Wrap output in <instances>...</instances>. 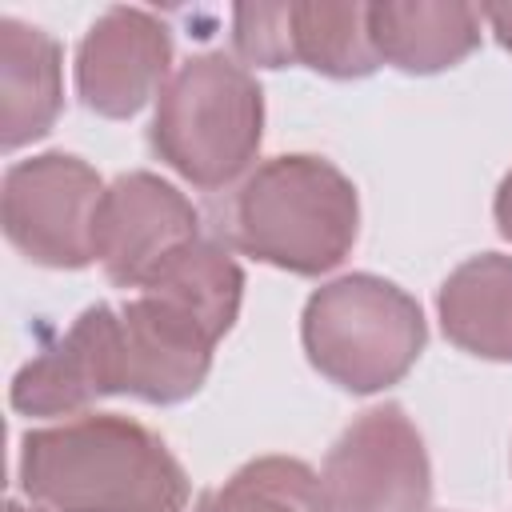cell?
<instances>
[{"label": "cell", "mask_w": 512, "mask_h": 512, "mask_svg": "<svg viewBox=\"0 0 512 512\" xmlns=\"http://www.w3.org/2000/svg\"><path fill=\"white\" fill-rule=\"evenodd\" d=\"M16 476L44 512H184L192 492L172 448L112 412L24 432Z\"/></svg>", "instance_id": "6da1fadb"}, {"label": "cell", "mask_w": 512, "mask_h": 512, "mask_svg": "<svg viewBox=\"0 0 512 512\" xmlns=\"http://www.w3.org/2000/svg\"><path fill=\"white\" fill-rule=\"evenodd\" d=\"M216 232L236 252L292 276L332 272L356 244V184L324 156L260 160L216 208Z\"/></svg>", "instance_id": "7a4b0ae2"}, {"label": "cell", "mask_w": 512, "mask_h": 512, "mask_svg": "<svg viewBox=\"0 0 512 512\" xmlns=\"http://www.w3.org/2000/svg\"><path fill=\"white\" fill-rule=\"evenodd\" d=\"M264 140V92L224 52L188 56L156 96L148 144L192 188L216 192L252 172Z\"/></svg>", "instance_id": "3957f363"}, {"label": "cell", "mask_w": 512, "mask_h": 512, "mask_svg": "<svg viewBox=\"0 0 512 512\" xmlns=\"http://www.w3.org/2000/svg\"><path fill=\"white\" fill-rule=\"evenodd\" d=\"M428 324L420 304L392 280L352 272L320 284L300 316L308 364L344 392L372 396L400 384L420 360Z\"/></svg>", "instance_id": "277c9868"}, {"label": "cell", "mask_w": 512, "mask_h": 512, "mask_svg": "<svg viewBox=\"0 0 512 512\" xmlns=\"http://www.w3.org/2000/svg\"><path fill=\"white\" fill-rule=\"evenodd\" d=\"M104 188L96 168L72 152H40L8 164L0 184V224L8 244L44 268L92 264Z\"/></svg>", "instance_id": "5b68a950"}, {"label": "cell", "mask_w": 512, "mask_h": 512, "mask_svg": "<svg viewBox=\"0 0 512 512\" xmlns=\"http://www.w3.org/2000/svg\"><path fill=\"white\" fill-rule=\"evenodd\" d=\"M328 512H428L432 464L400 404L360 412L328 448L320 472Z\"/></svg>", "instance_id": "8992f818"}, {"label": "cell", "mask_w": 512, "mask_h": 512, "mask_svg": "<svg viewBox=\"0 0 512 512\" xmlns=\"http://www.w3.org/2000/svg\"><path fill=\"white\" fill-rule=\"evenodd\" d=\"M200 240V208L156 172L116 176L96 212V260L120 288H140L176 248Z\"/></svg>", "instance_id": "52a82bcc"}, {"label": "cell", "mask_w": 512, "mask_h": 512, "mask_svg": "<svg viewBox=\"0 0 512 512\" xmlns=\"http://www.w3.org/2000/svg\"><path fill=\"white\" fill-rule=\"evenodd\" d=\"M172 68V32L148 8H104L76 48V96L108 120L136 116Z\"/></svg>", "instance_id": "ba28073f"}, {"label": "cell", "mask_w": 512, "mask_h": 512, "mask_svg": "<svg viewBox=\"0 0 512 512\" xmlns=\"http://www.w3.org/2000/svg\"><path fill=\"white\" fill-rule=\"evenodd\" d=\"M104 396H120V316L112 304L84 308L12 376L8 392L20 416H76Z\"/></svg>", "instance_id": "9c48e42d"}, {"label": "cell", "mask_w": 512, "mask_h": 512, "mask_svg": "<svg viewBox=\"0 0 512 512\" xmlns=\"http://www.w3.org/2000/svg\"><path fill=\"white\" fill-rule=\"evenodd\" d=\"M120 316V396L180 404L196 396L212 368L216 340L148 292L116 304Z\"/></svg>", "instance_id": "30bf717a"}, {"label": "cell", "mask_w": 512, "mask_h": 512, "mask_svg": "<svg viewBox=\"0 0 512 512\" xmlns=\"http://www.w3.org/2000/svg\"><path fill=\"white\" fill-rule=\"evenodd\" d=\"M368 32L380 64L432 76L476 52L480 8L464 0H384L368 4Z\"/></svg>", "instance_id": "8fae6325"}, {"label": "cell", "mask_w": 512, "mask_h": 512, "mask_svg": "<svg viewBox=\"0 0 512 512\" xmlns=\"http://www.w3.org/2000/svg\"><path fill=\"white\" fill-rule=\"evenodd\" d=\"M64 52L56 36L0 16V144L16 152L52 132L64 108Z\"/></svg>", "instance_id": "7c38bea8"}, {"label": "cell", "mask_w": 512, "mask_h": 512, "mask_svg": "<svg viewBox=\"0 0 512 512\" xmlns=\"http://www.w3.org/2000/svg\"><path fill=\"white\" fill-rule=\"evenodd\" d=\"M444 336L480 360H512V256L480 252L464 260L436 296Z\"/></svg>", "instance_id": "4fadbf2b"}, {"label": "cell", "mask_w": 512, "mask_h": 512, "mask_svg": "<svg viewBox=\"0 0 512 512\" xmlns=\"http://www.w3.org/2000/svg\"><path fill=\"white\" fill-rule=\"evenodd\" d=\"M140 292L156 296L184 320H192L200 332H208L216 344L228 336V328L240 316L244 296V272L236 256L216 240H192L176 248L144 284Z\"/></svg>", "instance_id": "5bb4252c"}, {"label": "cell", "mask_w": 512, "mask_h": 512, "mask_svg": "<svg viewBox=\"0 0 512 512\" xmlns=\"http://www.w3.org/2000/svg\"><path fill=\"white\" fill-rule=\"evenodd\" d=\"M292 52L332 80H364L380 68L368 4L356 0H292Z\"/></svg>", "instance_id": "9a60e30c"}, {"label": "cell", "mask_w": 512, "mask_h": 512, "mask_svg": "<svg viewBox=\"0 0 512 512\" xmlns=\"http://www.w3.org/2000/svg\"><path fill=\"white\" fill-rule=\"evenodd\" d=\"M192 512H328L320 476L296 456H256L208 488Z\"/></svg>", "instance_id": "2e32d148"}, {"label": "cell", "mask_w": 512, "mask_h": 512, "mask_svg": "<svg viewBox=\"0 0 512 512\" xmlns=\"http://www.w3.org/2000/svg\"><path fill=\"white\" fill-rule=\"evenodd\" d=\"M232 48L244 64L288 68L292 52V0L280 4H236L232 8Z\"/></svg>", "instance_id": "e0dca14e"}, {"label": "cell", "mask_w": 512, "mask_h": 512, "mask_svg": "<svg viewBox=\"0 0 512 512\" xmlns=\"http://www.w3.org/2000/svg\"><path fill=\"white\" fill-rule=\"evenodd\" d=\"M480 20H488V28L500 40V48L512 52V0L508 4H480Z\"/></svg>", "instance_id": "ac0fdd59"}, {"label": "cell", "mask_w": 512, "mask_h": 512, "mask_svg": "<svg viewBox=\"0 0 512 512\" xmlns=\"http://www.w3.org/2000/svg\"><path fill=\"white\" fill-rule=\"evenodd\" d=\"M492 216H496V228L504 240H512V168L504 172L500 188H496V200H492Z\"/></svg>", "instance_id": "d6986e66"}, {"label": "cell", "mask_w": 512, "mask_h": 512, "mask_svg": "<svg viewBox=\"0 0 512 512\" xmlns=\"http://www.w3.org/2000/svg\"><path fill=\"white\" fill-rule=\"evenodd\" d=\"M4 512H44V508H24V504H16V500H8V508Z\"/></svg>", "instance_id": "ffe728a7"}]
</instances>
